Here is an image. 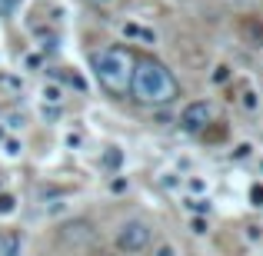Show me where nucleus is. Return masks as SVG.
<instances>
[{
	"label": "nucleus",
	"mask_w": 263,
	"mask_h": 256,
	"mask_svg": "<svg viewBox=\"0 0 263 256\" xmlns=\"http://www.w3.org/2000/svg\"><path fill=\"white\" fill-rule=\"evenodd\" d=\"M130 96L143 107H170L180 96L177 77L157 60H140L134 64V77H130Z\"/></svg>",
	"instance_id": "obj_1"
},
{
	"label": "nucleus",
	"mask_w": 263,
	"mask_h": 256,
	"mask_svg": "<svg viewBox=\"0 0 263 256\" xmlns=\"http://www.w3.org/2000/svg\"><path fill=\"white\" fill-rule=\"evenodd\" d=\"M90 70H93L97 84L110 93H127L130 77H134V57L120 47H103V50L90 53Z\"/></svg>",
	"instance_id": "obj_2"
},
{
	"label": "nucleus",
	"mask_w": 263,
	"mask_h": 256,
	"mask_svg": "<svg viewBox=\"0 0 263 256\" xmlns=\"http://www.w3.org/2000/svg\"><path fill=\"white\" fill-rule=\"evenodd\" d=\"M150 240H154V230H150L147 220H127L117 230V250L127 256H137L150 246Z\"/></svg>",
	"instance_id": "obj_3"
},
{
	"label": "nucleus",
	"mask_w": 263,
	"mask_h": 256,
	"mask_svg": "<svg viewBox=\"0 0 263 256\" xmlns=\"http://www.w3.org/2000/svg\"><path fill=\"white\" fill-rule=\"evenodd\" d=\"M97 240V230L90 220H70V223L60 226V243L67 250H90Z\"/></svg>",
	"instance_id": "obj_4"
},
{
	"label": "nucleus",
	"mask_w": 263,
	"mask_h": 256,
	"mask_svg": "<svg viewBox=\"0 0 263 256\" xmlns=\"http://www.w3.org/2000/svg\"><path fill=\"white\" fill-rule=\"evenodd\" d=\"M210 120H213V103L193 100V103H186V107L180 110V120L177 123L186 130V133H200V130H203Z\"/></svg>",
	"instance_id": "obj_5"
},
{
	"label": "nucleus",
	"mask_w": 263,
	"mask_h": 256,
	"mask_svg": "<svg viewBox=\"0 0 263 256\" xmlns=\"http://www.w3.org/2000/svg\"><path fill=\"white\" fill-rule=\"evenodd\" d=\"M240 37L250 47H263V20L260 17H243L240 20Z\"/></svg>",
	"instance_id": "obj_6"
},
{
	"label": "nucleus",
	"mask_w": 263,
	"mask_h": 256,
	"mask_svg": "<svg viewBox=\"0 0 263 256\" xmlns=\"http://www.w3.org/2000/svg\"><path fill=\"white\" fill-rule=\"evenodd\" d=\"M0 256H20V237L10 230L0 233Z\"/></svg>",
	"instance_id": "obj_7"
},
{
	"label": "nucleus",
	"mask_w": 263,
	"mask_h": 256,
	"mask_svg": "<svg viewBox=\"0 0 263 256\" xmlns=\"http://www.w3.org/2000/svg\"><path fill=\"white\" fill-rule=\"evenodd\" d=\"M120 30H123V37H137V40H157V33L143 30V27H137V24H123Z\"/></svg>",
	"instance_id": "obj_8"
},
{
	"label": "nucleus",
	"mask_w": 263,
	"mask_h": 256,
	"mask_svg": "<svg viewBox=\"0 0 263 256\" xmlns=\"http://www.w3.org/2000/svg\"><path fill=\"white\" fill-rule=\"evenodd\" d=\"M13 206H17V200H13L10 193H0V216H7V213H13Z\"/></svg>",
	"instance_id": "obj_9"
},
{
	"label": "nucleus",
	"mask_w": 263,
	"mask_h": 256,
	"mask_svg": "<svg viewBox=\"0 0 263 256\" xmlns=\"http://www.w3.org/2000/svg\"><path fill=\"white\" fill-rule=\"evenodd\" d=\"M60 100H64V96H60V87H44V103H57L60 107Z\"/></svg>",
	"instance_id": "obj_10"
},
{
	"label": "nucleus",
	"mask_w": 263,
	"mask_h": 256,
	"mask_svg": "<svg viewBox=\"0 0 263 256\" xmlns=\"http://www.w3.org/2000/svg\"><path fill=\"white\" fill-rule=\"evenodd\" d=\"M20 4L24 0H0V17H10L13 10H20Z\"/></svg>",
	"instance_id": "obj_11"
},
{
	"label": "nucleus",
	"mask_w": 263,
	"mask_h": 256,
	"mask_svg": "<svg viewBox=\"0 0 263 256\" xmlns=\"http://www.w3.org/2000/svg\"><path fill=\"white\" fill-rule=\"evenodd\" d=\"M4 150H7V156H17V153H20L24 147H20L17 140H7V147H4Z\"/></svg>",
	"instance_id": "obj_12"
},
{
	"label": "nucleus",
	"mask_w": 263,
	"mask_h": 256,
	"mask_svg": "<svg viewBox=\"0 0 263 256\" xmlns=\"http://www.w3.org/2000/svg\"><path fill=\"white\" fill-rule=\"evenodd\" d=\"M120 163V153H117V147H110V153H107V167H117Z\"/></svg>",
	"instance_id": "obj_13"
},
{
	"label": "nucleus",
	"mask_w": 263,
	"mask_h": 256,
	"mask_svg": "<svg viewBox=\"0 0 263 256\" xmlns=\"http://www.w3.org/2000/svg\"><path fill=\"white\" fill-rule=\"evenodd\" d=\"M157 256H174V246H170V243H163L160 250H157Z\"/></svg>",
	"instance_id": "obj_14"
},
{
	"label": "nucleus",
	"mask_w": 263,
	"mask_h": 256,
	"mask_svg": "<svg viewBox=\"0 0 263 256\" xmlns=\"http://www.w3.org/2000/svg\"><path fill=\"white\" fill-rule=\"evenodd\" d=\"M87 4H90V7H103V10H107V7L114 4V0H87Z\"/></svg>",
	"instance_id": "obj_15"
},
{
	"label": "nucleus",
	"mask_w": 263,
	"mask_h": 256,
	"mask_svg": "<svg viewBox=\"0 0 263 256\" xmlns=\"http://www.w3.org/2000/svg\"><path fill=\"white\" fill-rule=\"evenodd\" d=\"M213 80H217V84H220V80H227V67H217V73H213Z\"/></svg>",
	"instance_id": "obj_16"
}]
</instances>
